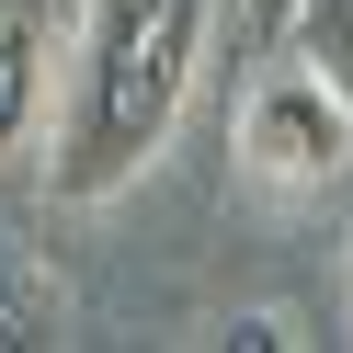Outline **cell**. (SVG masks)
<instances>
[{
  "label": "cell",
  "instance_id": "5",
  "mask_svg": "<svg viewBox=\"0 0 353 353\" xmlns=\"http://www.w3.org/2000/svg\"><path fill=\"white\" fill-rule=\"evenodd\" d=\"M285 57H307V69H319L330 92L353 103V0H296V23H285Z\"/></svg>",
  "mask_w": 353,
  "mask_h": 353
},
{
  "label": "cell",
  "instance_id": "2",
  "mask_svg": "<svg viewBox=\"0 0 353 353\" xmlns=\"http://www.w3.org/2000/svg\"><path fill=\"white\" fill-rule=\"evenodd\" d=\"M239 171H251L274 205H319L330 183H353V103L330 92L307 57L274 46V69L239 103Z\"/></svg>",
  "mask_w": 353,
  "mask_h": 353
},
{
  "label": "cell",
  "instance_id": "1",
  "mask_svg": "<svg viewBox=\"0 0 353 353\" xmlns=\"http://www.w3.org/2000/svg\"><path fill=\"white\" fill-rule=\"evenodd\" d=\"M216 0H80L57 46V125H46V194L57 205H114L171 148L194 80H205Z\"/></svg>",
  "mask_w": 353,
  "mask_h": 353
},
{
  "label": "cell",
  "instance_id": "7",
  "mask_svg": "<svg viewBox=\"0 0 353 353\" xmlns=\"http://www.w3.org/2000/svg\"><path fill=\"white\" fill-rule=\"evenodd\" d=\"M228 12L262 34V46H285V23H296V0H228Z\"/></svg>",
  "mask_w": 353,
  "mask_h": 353
},
{
  "label": "cell",
  "instance_id": "6",
  "mask_svg": "<svg viewBox=\"0 0 353 353\" xmlns=\"http://www.w3.org/2000/svg\"><path fill=\"white\" fill-rule=\"evenodd\" d=\"M216 342H228V353H285L296 319H285V307H239V319H216Z\"/></svg>",
  "mask_w": 353,
  "mask_h": 353
},
{
  "label": "cell",
  "instance_id": "4",
  "mask_svg": "<svg viewBox=\"0 0 353 353\" xmlns=\"http://www.w3.org/2000/svg\"><path fill=\"white\" fill-rule=\"evenodd\" d=\"M23 342H69V285L34 251H0V353H23Z\"/></svg>",
  "mask_w": 353,
  "mask_h": 353
},
{
  "label": "cell",
  "instance_id": "8",
  "mask_svg": "<svg viewBox=\"0 0 353 353\" xmlns=\"http://www.w3.org/2000/svg\"><path fill=\"white\" fill-rule=\"evenodd\" d=\"M0 12H12V0H0Z\"/></svg>",
  "mask_w": 353,
  "mask_h": 353
},
{
  "label": "cell",
  "instance_id": "3",
  "mask_svg": "<svg viewBox=\"0 0 353 353\" xmlns=\"http://www.w3.org/2000/svg\"><path fill=\"white\" fill-rule=\"evenodd\" d=\"M46 23L34 12H0V171L34 148V125H57V92H46Z\"/></svg>",
  "mask_w": 353,
  "mask_h": 353
}]
</instances>
